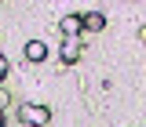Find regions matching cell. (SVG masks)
I'll use <instances>...</instances> for the list:
<instances>
[{
  "mask_svg": "<svg viewBox=\"0 0 146 127\" xmlns=\"http://www.w3.org/2000/svg\"><path fill=\"white\" fill-rule=\"evenodd\" d=\"M18 113H22V120H26L29 127H44L48 120H51V109H48V105H33V102H29V105H22Z\"/></svg>",
  "mask_w": 146,
  "mask_h": 127,
  "instance_id": "cell-1",
  "label": "cell"
},
{
  "mask_svg": "<svg viewBox=\"0 0 146 127\" xmlns=\"http://www.w3.org/2000/svg\"><path fill=\"white\" fill-rule=\"evenodd\" d=\"M58 29H62V36H66V40H77V36L84 33L80 15H62V18H58Z\"/></svg>",
  "mask_w": 146,
  "mask_h": 127,
  "instance_id": "cell-2",
  "label": "cell"
},
{
  "mask_svg": "<svg viewBox=\"0 0 146 127\" xmlns=\"http://www.w3.org/2000/svg\"><path fill=\"white\" fill-rule=\"evenodd\" d=\"M80 26H84V33H102L106 29V15L102 11H88V15H80Z\"/></svg>",
  "mask_w": 146,
  "mask_h": 127,
  "instance_id": "cell-3",
  "label": "cell"
},
{
  "mask_svg": "<svg viewBox=\"0 0 146 127\" xmlns=\"http://www.w3.org/2000/svg\"><path fill=\"white\" fill-rule=\"evenodd\" d=\"M48 58V44L44 40H29L26 44V62H44Z\"/></svg>",
  "mask_w": 146,
  "mask_h": 127,
  "instance_id": "cell-4",
  "label": "cell"
},
{
  "mask_svg": "<svg viewBox=\"0 0 146 127\" xmlns=\"http://www.w3.org/2000/svg\"><path fill=\"white\" fill-rule=\"evenodd\" d=\"M58 58H62L66 65H73V62L80 58V44H77V40H62V47H58Z\"/></svg>",
  "mask_w": 146,
  "mask_h": 127,
  "instance_id": "cell-5",
  "label": "cell"
},
{
  "mask_svg": "<svg viewBox=\"0 0 146 127\" xmlns=\"http://www.w3.org/2000/svg\"><path fill=\"white\" fill-rule=\"evenodd\" d=\"M7 69H11V62H7V58H4V54H0V84H4V80H7Z\"/></svg>",
  "mask_w": 146,
  "mask_h": 127,
  "instance_id": "cell-6",
  "label": "cell"
},
{
  "mask_svg": "<svg viewBox=\"0 0 146 127\" xmlns=\"http://www.w3.org/2000/svg\"><path fill=\"white\" fill-rule=\"evenodd\" d=\"M0 127H4V116H0Z\"/></svg>",
  "mask_w": 146,
  "mask_h": 127,
  "instance_id": "cell-7",
  "label": "cell"
}]
</instances>
